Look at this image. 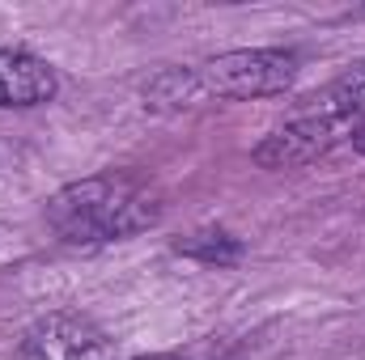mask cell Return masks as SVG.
Returning a JSON list of instances; mask_svg holds the SVG:
<instances>
[{"instance_id":"cell-9","label":"cell","mask_w":365,"mask_h":360,"mask_svg":"<svg viewBox=\"0 0 365 360\" xmlns=\"http://www.w3.org/2000/svg\"><path fill=\"white\" fill-rule=\"evenodd\" d=\"M353 149L365 157V119H361V123H353Z\"/></svg>"},{"instance_id":"cell-8","label":"cell","mask_w":365,"mask_h":360,"mask_svg":"<svg viewBox=\"0 0 365 360\" xmlns=\"http://www.w3.org/2000/svg\"><path fill=\"white\" fill-rule=\"evenodd\" d=\"M319 115H331L336 123H349V119H365V60L353 64L344 77H336L327 90H323V102H319Z\"/></svg>"},{"instance_id":"cell-7","label":"cell","mask_w":365,"mask_h":360,"mask_svg":"<svg viewBox=\"0 0 365 360\" xmlns=\"http://www.w3.org/2000/svg\"><path fill=\"white\" fill-rule=\"evenodd\" d=\"M200 97H204V85H200L195 68H166L145 85V106H153V110H179Z\"/></svg>"},{"instance_id":"cell-3","label":"cell","mask_w":365,"mask_h":360,"mask_svg":"<svg viewBox=\"0 0 365 360\" xmlns=\"http://www.w3.org/2000/svg\"><path fill=\"white\" fill-rule=\"evenodd\" d=\"M17 360H115V348L86 314L56 309L21 335Z\"/></svg>"},{"instance_id":"cell-5","label":"cell","mask_w":365,"mask_h":360,"mask_svg":"<svg viewBox=\"0 0 365 360\" xmlns=\"http://www.w3.org/2000/svg\"><path fill=\"white\" fill-rule=\"evenodd\" d=\"M60 90V77L47 60L30 51H0V106H43Z\"/></svg>"},{"instance_id":"cell-2","label":"cell","mask_w":365,"mask_h":360,"mask_svg":"<svg viewBox=\"0 0 365 360\" xmlns=\"http://www.w3.org/2000/svg\"><path fill=\"white\" fill-rule=\"evenodd\" d=\"M195 73H200L204 97L251 102V97H272L289 90L297 81V55L284 47H247V51L212 55Z\"/></svg>"},{"instance_id":"cell-6","label":"cell","mask_w":365,"mask_h":360,"mask_svg":"<svg viewBox=\"0 0 365 360\" xmlns=\"http://www.w3.org/2000/svg\"><path fill=\"white\" fill-rule=\"evenodd\" d=\"M175 255H187V259H195L204 268H234L247 255V246L230 229H195V233L175 242Z\"/></svg>"},{"instance_id":"cell-4","label":"cell","mask_w":365,"mask_h":360,"mask_svg":"<svg viewBox=\"0 0 365 360\" xmlns=\"http://www.w3.org/2000/svg\"><path fill=\"white\" fill-rule=\"evenodd\" d=\"M336 140H340V123L331 115L314 110V115H302V119L276 127L272 136H264L251 149V157L264 170H297V166H310V162L327 157Z\"/></svg>"},{"instance_id":"cell-1","label":"cell","mask_w":365,"mask_h":360,"mask_svg":"<svg viewBox=\"0 0 365 360\" xmlns=\"http://www.w3.org/2000/svg\"><path fill=\"white\" fill-rule=\"evenodd\" d=\"M162 221V195L158 186L128 170L90 174L60 186L47 199V225L68 246H106L136 238Z\"/></svg>"},{"instance_id":"cell-10","label":"cell","mask_w":365,"mask_h":360,"mask_svg":"<svg viewBox=\"0 0 365 360\" xmlns=\"http://www.w3.org/2000/svg\"><path fill=\"white\" fill-rule=\"evenodd\" d=\"M132 360H182V356H162V352H158V356H132Z\"/></svg>"}]
</instances>
